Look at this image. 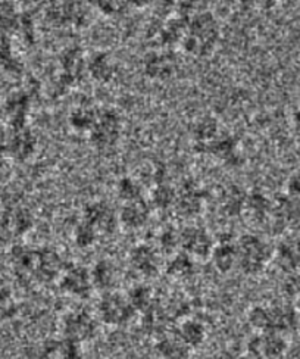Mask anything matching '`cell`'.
<instances>
[{
  "instance_id": "cell-1",
  "label": "cell",
  "mask_w": 300,
  "mask_h": 359,
  "mask_svg": "<svg viewBox=\"0 0 300 359\" xmlns=\"http://www.w3.org/2000/svg\"><path fill=\"white\" fill-rule=\"evenodd\" d=\"M219 25L209 12L193 17L189 22V33L183 36L184 49L191 55H207L218 41Z\"/></svg>"
},
{
  "instance_id": "cell-2",
  "label": "cell",
  "mask_w": 300,
  "mask_h": 359,
  "mask_svg": "<svg viewBox=\"0 0 300 359\" xmlns=\"http://www.w3.org/2000/svg\"><path fill=\"white\" fill-rule=\"evenodd\" d=\"M136 309L131 305L127 294L115 290L104 292L97 304V320L108 327H123L128 324Z\"/></svg>"
},
{
  "instance_id": "cell-3",
  "label": "cell",
  "mask_w": 300,
  "mask_h": 359,
  "mask_svg": "<svg viewBox=\"0 0 300 359\" xmlns=\"http://www.w3.org/2000/svg\"><path fill=\"white\" fill-rule=\"evenodd\" d=\"M269 261V250L264 241L254 236H246L237 243V265L249 276L264 271Z\"/></svg>"
},
{
  "instance_id": "cell-4",
  "label": "cell",
  "mask_w": 300,
  "mask_h": 359,
  "mask_svg": "<svg viewBox=\"0 0 300 359\" xmlns=\"http://www.w3.org/2000/svg\"><path fill=\"white\" fill-rule=\"evenodd\" d=\"M289 351L286 334L266 332L257 333L246 345V359H282Z\"/></svg>"
},
{
  "instance_id": "cell-5",
  "label": "cell",
  "mask_w": 300,
  "mask_h": 359,
  "mask_svg": "<svg viewBox=\"0 0 300 359\" xmlns=\"http://www.w3.org/2000/svg\"><path fill=\"white\" fill-rule=\"evenodd\" d=\"M97 317L92 316V313L86 309L71 311L62 320L64 339L77 341L80 345L93 340L97 334Z\"/></svg>"
},
{
  "instance_id": "cell-6",
  "label": "cell",
  "mask_w": 300,
  "mask_h": 359,
  "mask_svg": "<svg viewBox=\"0 0 300 359\" xmlns=\"http://www.w3.org/2000/svg\"><path fill=\"white\" fill-rule=\"evenodd\" d=\"M119 134H121V121L114 111H104L97 115L92 130H90L92 142L102 151L114 147L119 139Z\"/></svg>"
},
{
  "instance_id": "cell-7",
  "label": "cell",
  "mask_w": 300,
  "mask_h": 359,
  "mask_svg": "<svg viewBox=\"0 0 300 359\" xmlns=\"http://www.w3.org/2000/svg\"><path fill=\"white\" fill-rule=\"evenodd\" d=\"M61 287L71 296L84 297L93 287L92 274H88L81 266H72L64 273L61 278Z\"/></svg>"
},
{
  "instance_id": "cell-8",
  "label": "cell",
  "mask_w": 300,
  "mask_h": 359,
  "mask_svg": "<svg viewBox=\"0 0 300 359\" xmlns=\"http://www.w3.org/2000/svg\"><path fill=\"white\" fill-rule=\"evenodd\" d=\"M155 352L159 359H189L193 351L186 346L177 333H167L156 340Z\"/></svg>"
},
{
  "instance_id": "cell-9",
  "label": "cell",
  "mask_w": 300,
  "mask_h": 359,
  "mask_svg": "<svg viewBox=\"0 0 300 359\" xmlns=\"http://www.w3.org/2000/svg\"><path fill=\"white\" fill-rule=\"evenodd\" d=\"M182 245L187 250L189 257L207 258L212 255L214 246L211 238L202 229H189L182 236Z\"/></svg>"
},
{
  "instance_id": "cell-10",
  "label": "cell",
  "mask_w": 300,
  "mask_h": 359,
  "mask_svg": "<svg viewBox=\"0 0 300 359\" xmlns=\"http://www.w3.org/2000/svg\"><path fill=\"white\" fill-rule=\"evenodd\" d=\"M175 333L178 334L179 339L186 343V346L190 348L191 351L202 348L207 339L206 325L202 321L193 320V318H187V320L179 323Z\"/></svg>"
},
{
  "instance_id": "cell-11",
  "label": "cell",
  "mask_w": 300,
  "mask_h": 359,
  "mask_svg": "<svg viewBox=\"0 0 300 359\" xmlns=\"http://www.w3.org/2000/svg\"><path fill=\"white\" fill-rule=\"evenodd\" d=\"M150 208L140 198L137 201L125 202L121 214H119V221H121L127 229H140L149 219Z\"/></svg>"
},
{
  "instance_id": "cell-12",
  "label": "cell",
  "mask_w": 300,
  "mask_h": 359,
  "mask_svg": "<svg viewBox=\"0 0 300 359\" xmlns=\"http://www.w3.org/2000/svg\"><path fill=\"white\" fill-rule=\"evenodd\" d=\"M84 222L96 231H111L115 226V217L111 209L103 203H93L86 209Z\"/></svg>"
},
{
  "instance_id": "cell-13",
  "label": "cell",
  "mask_w": 300,
  "mask_h": 359,
  "mask_svg": "<svg viewBox=\"0 0 300 359\" xmlns=\"http://www.w3.org/2000/svg\"><path fill=\"white\" fill-rule=\"evenodd\" d=\"M132 266L137 269V273L143 276L156 274L158 271V257L156 253L147 246H137L131 253Z\"/></svg>"
},
{
  "instance_id": "cell-14",
  "label": "cell",
  "mask_w": 300,
  "mask_h": 359,
  "mask_svg": "<svg viewBox=\"0 0 300 359\" xmlns=\"http://www.w3.org/2000/svg\"><path fill=\"white\" fill-rule=\"evenodd\" d=\"M211 258L214 259L215 266L222 273H227L237 264V243L222 242L218 246H214Z\"/></svg>"
},
{
  "instance_id": "cell-15",
  "label": "cell",
  "mask_w": 300,
  "mask_h": 359,
  "mask_svg": "<svg viewBox=\"0 0 300 359\" xmlns=\"http://www.w3.org/2000/svg\"><path fill=\"white\" fill-rule=\"evenodd\" d=\"M116 281V269L111 262L102 261L97 264L92 273L93 286L102 289L103 292L114 290V284Z\"/></svg>"
},
{
  "instance_id": "cell-16",
  "label": "cell",
  "mask_w": 300,
  "mask_h": 359,
  "mask_svg": "<svg viewBox=\"0 0 300 359\" xmlns=\"http://www.w3.org/2000/svg\"><path fill=\"white\" fill-rule=\"evenodd\" d=\"M146 71L149 76L152 77H165L168 76L171 71H174V62L172 57L168 56L167 53H158L154 55L150 59H147L146 64Z\"/></svg>"
},
{
  "instance_id": "cell-17",
  "label": "cell",
  "mask_w": 300,
  "mask_h": 359,
  "mask_svg": "<svg viewBox=\"0 0 300 359\" xmlns=\"http://www.w3.org/2000/svg\"><path fill=\"white\" fill-rule=\"evenodd\" d=\"M90 72L93 77L100 81H108L114 76V65L111 64L109 57L104 53H99L93 57L92 64H90Z\"/></svg>"
},
{
  "instance_id": "cell-18",
  "label": "cell",
  "mask_w": 300,
  "mask_h": 359,
  "mask_svg": "<svg viewBox=\"0 0 300 359\" xmlns=\"http://www.w3.org/2000/svg\"><path fill=\"white\" fill-rule=\"evenodd\" d=\"M20 22L18 12L12 4H0V34H6L17 28Z\"/></svg>"
},
{
  "instance_id": "cell-19",
  "label": "cell",
  "mask_w": 300,
  "mask_h": 359,
  "mask_svg": "<svg viewBox=\"0 0 300 359\" xmlns=\"http://www.w3.org/2000/svg\"><path fill=\"white\" fill-rule=\"evenodd\" d=\"M55 353L57 359H83L81 345L69 339H62L61 343H57L55 346Z\"/></svg>"
},
{
  "instance_id": "cell-20",
  "label": "cell",
  "mask_w": 300,
  "mask_h": 359,
  "mask_svg": "<svg viewBox=\"0 0 300 359\" xmlns=\"http://www.w3.org/2000/svg\"><path fill=\"white\" fill-rule=\"evenodd\" d=\"M118 191H119V196H121L125 202L140 199V186L131 178H124L118 186Z\"/></svg>"
},
{
  "instance_id": "cell-21",
  "label": "cell",
  "mask_w": 300,
  "mask_h": 359,
  "mask_svg": "<svg viewBox=\"0 0 300 359\" xmlns=\"http://www.w3.org/2000/svg\"><path fill=\"white\" fill-rule=\"evenodd\" d=\"M127 296H128V299H130L131 305L134 306V309H136V312H137L139 309L146 308V306L150 304V292H149V289H146V287H143V286L134 287V289L130 292V294H127Z\"/></svg>"
},
{
  "instance_id": "cell-22",
  "label": "cell",
  "mask_w": 300,
  "mask_h": 359,
  "mask_svg": "<svg viewBox=\"0 0 300 359\" xmlns=\"http://www.w3.org/2000/svg\"><path fill=\"white\" fill-rule=\"evenodd\" d=\"M15 234L12 215L0 211V245H6Z\"/></svg>"
},
{
  "instance_id": "cell-23",
  "label": "cell",
  "mask_w": 300,
  "mask_h": 359,
  "mask_svg": "<svg viewBox=\"0 0 300 359\" xmlns=\"http://www.w3.org/2000/svg\"><path fill=\"white\" fill-rule=\"evenodd\" d=\"M174 201V193L171 191L170 187L167 186H159L156 189V191L154 193V202L158 205V206H168L171 205Z\"/></svg>"
},
{
  "instance_id": "cell-24",
  "label": "cell",
  "mask_w": 300,
  "mask_h": 359,
  "mask_svg": "<svg viewBox=\"0 0 300 359\" xmlns=\"http://www.w3.org/2000/svg\"><path fill=\"white\" fill-rule=\"evenodd\" d=\"M190 266V262H189V258L186 257V259L184 258H178V259H174V266L170 269V271H175V274H182V276H186L187 274V271H189V268Z\"/></svg>"
}]
</instances>
